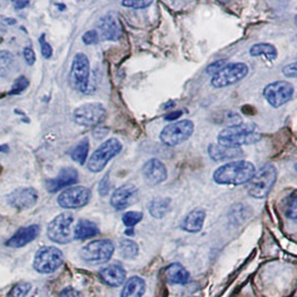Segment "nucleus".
<instances>
[{"label":"nucleus","mask_w":297,"mask_h":297,"mask_svg":"<svg viewBox=\"0 0 297 297\" xmlns=\"http://www.w3.org/2000/svg\"><path fill=\"white\" fill-rule=\"evenodd\" d=\"M255 171V166L251 162L234 161L218 167L214 171L213 178L218 185L238 186L247 184L253 178Z\"/></svg>","instance_id":"f257e3e1"},{"label":"nucleus","mask_w":297,"mask_h":297,"mask_svg":"<svg viewBox=\"0 0 297 297\" xmlns=\"http://www.w3.org/2000/svg\"><path fill=\"white\" fill-rule=\"evenodd\" d=\"M219 145L231 148L256 144L262 139V134L257 132L254 124H235L224 128L217 137Z\"/></svg>","instance_id":"f03ea898"},{"label":"nucleus","mask_w":297,"mask_h":297,"mask_svg":"<svg viewBox=\"0 0 297 297\" xmlns=\"http://www.w3.org/2000/svg\"><path fill=\"white\" fill-rule=\"evenodd\" d=\"M277 179V169L272 164H266L255 171L247 185L248 195L257 199L268 196Z\"/></svg>","instance_id":"7ed1b4c3"},{"label":"nucleus","mask_w":297,"mask_h":297,"mask_svg":"<svg viewBox=\"0 0 297 297\" xmlns=\"http://www.w3.org/2000/svg\"><path fill=\"white\" fill-rule=\"evenodd\" d=\"M123 145L118 139L110 138L102 143L95 150L87 163L88 169L92 173H99L105 168L111 159L122 152Z\"/></svg>","instance_id":"20e7f679"},{"label":"nucleus","mask_w":297,"mask_h":297,"mask_svg":"<svg viewBox=\"0 0 297 297\" xmlns=\"http://www.w3.org/2000/svg\"><path fill=\"white\" fill-rule=\"evenodd\" d=\"M194 132V123L189 119L179 120V122L171 123L163 129L159 135L162 143L169 147L180 145L186 141Z\"/></svg>","instance_id":"39448f33"},{"label":"nucleus","mask_w":297,"mask_h":297,"mask_svg":"<svg viewBox=\"0 0 297 297\" xmlns=\"http://www.w3.org/2000/svg\"><path fill=\"white\" fill-rule=\"evenodd\" d=\"M74 223V216L70 213H63L56 216L49 223L47 228V235L55 243L68 244L74 239L71 233V225Z\"/></svg>","instance_id":"423d86ee"},{"label":"nucleus","mask_w":297,"mask_h":297,"mask_svg":"<svg viewBox=\"0 0 297 297\" xmlns=\"http://www.w3.org/2000/svg\"><path fill=\"white\" fill-rule=\"evenodd\" d=\"M64 263V255L60 249L54 246H46L37 252L33 260V268L38 273L50 274L57 270Z\"/></svg>","instance_id":"0eeeda50"},{"label":"nucleus","mask_w":297,"mask_h":297,"mask_svg":"<svg viewBox=\"0 0 297 297\" xmlns=\"http://www.w3.org/2000/svg\"><path fill=\"white\" fill-rule=\"evenodd\" d=\"M90 78V64L87 56L77 54L72 60L70 70V84L79 93H88Z\"/></svg>","instance_id":"6e6552de"},{"label":"nucleus","mask_w":297,"mask_h":297,"mask_svg":"<svg viewBox=\"0 0 297 297\" xmlns=\"http://www.w3.org/2000/svg\"><path fill=\"white\" fill-rule=\"evenodd\" d=\"M248 74V66L244 63L227 64L222 70L212 77L210 84L215 88H223L238 83Z\"/></svg>","instance_id":"1a4fd4ad"},{"label":"nucleus","mask_w":297,"mask_h":297,"mask_svg":"<svg viewBox=\"0 0 297 297\" xmlns=\"http://www.w3.org/2000/svg\"><path fill=\"white\" fill-rule=\"evenodd\" d=\"M115 251L114 244L108 239L94 240L81 248L80 256L84 261L93 264L108 262Z\"/></svg>","instance_id":"9d476101"},{"label":"nucleus","mask_w":297,"mask_h":297,"mask_svg":"<svg viewBox=\"0 0 297 297\" xmlns=\"http://www.w3.org/2000/svg\"><path fill=\"white\" fill-rule=\"evenodd\" d=\"M263 95L270 106L278 108L291 100L294 95V86L288 81H274L266 86Z\"/></svg>","instance_id":"9b49d317"},{"label":"nucleus","mask_w":297,"mask_h":297,"mask_svg":"<svg viewBox=\"0 0 297 297\" xmlns=\"http://www.w3.org/2000/svg\"><path fill=\"white\" fill-rule=\"evenodd\" d=\"M92 198V191L85 186H72L60 194L57 201L60 207L67 209H76L84 207Z\"/></svg>","instance_id":"f8f14e48"},{"label":"nucleus","mask_w":297,"mask_h":297,"mask_svg":"<svg viewBox=\"0 0 297 297\" xmlns=\"http://www.w3.org/2000/svg\"><path fill=\"white\" fill-rule=\"evenodd\" d=\"M106 117V109L99 102H88L74 111L75 122L80 126L92 127L100 124Z\"/></svg>","instance_id":"ddd939ff"},{"label":"nucleus","mask_w":297,"mask_h":297,"mask_svg":"<svg viewBox=\"0 0 297 297\" xmlns=\"http://www.w3.org/2000/svg\"><path fill=\"white\" fill-rule=\"evenodd\" d=\"M98 36L102 40L116 41L122 36V26L118 17L114 12L105 15L102 18L99 19L97 24Z\"/></svg>","instance_id":"4468645a"},{"label":"nucleus","mask_w":297,"mask_h":297,"mask_svg":"<svg viewBox=\"0 0 297 297\" xmlns=\"http://www.w3.org/2000/svg\"><path fill=\"white\" fill-rule=\"evenodd\" d=\"M38 200V192L33 187L18 188L7 197L8 204L14 208L26 210L33 207Z\"/></svg>","instance_id":"2eb2a0df"},{"label":"nucleus","mask_w":297,"mask_h":297,"mask_svg":"<svg viewBox=\"0 0 297 297\" xmlns=\"http://www.w3.org/2000/svg\"><path fill=\"white\" fill-rule=\"evenodd\" d=\"M138 196V189L132 184H125L116 189L110 197V204L116 210H124L131 206Z\"/></svg>","instance_id":"dca6fc26"},{"label":"nucleus","mask_w":297,"mask_h":297,"mask_svg":"<svg viewBox=\"0 0 297 297\" xmlns=\"http://www.w3.org/2000/svg\"><path fill=\"white\" fill-rule=\"evenodd\" d=\"M141 171L145 180L150 185L162 184L167 179L166 166L157 158H152L146 162Z\"/></svg>","instance_id":"f3484780"},{"label":"nucleus","mask_w":297,"mask_h":297,"mask_svg":"<svg viewBox=\"0 0 297 297\" xmlns=\"http://www.w3.org/2000/svg\"><path fill=\"white\" fill-rule=\"evenodd\" d=\"M78 180V173L72 167H67L60 170L59 175L54 179H48L46 182L47 191L49 193H56L65 187L71 186Z\"/></svg>","instance_id":"a211bd4d"},{"label":"nucleus","mask_w":297,"mask_h":297,"mask_svg":"<svg viewBox=\"0 0 297 297\" xmlns=\"http://www.w3.org/2000/svg\"><path fill=\"white\" fill-rule=\"evenodd\" d=\"M40 234V227L38 225H30L28 227H23L12 236L6 243L7 246L12 248H20L35 240L38 235Z\"/></svg>","instance_id":"6ab92c4d"},{"label":"nucleus","mask_w":297,"mask_h":297,"mask_svg":"<svg viewBox=\"0 0 297 297\" xmlns=\"http://www.w3.org/2000/svg\"><path fill=\"white\" fill-rule=\"evenodd\" d=\"M210 158L215 162L234 161L243 156V150L240 148H231L219 144H210L208 147Z\"/></svg>","instance_id":"aec40b11"},{"label":"nucleus","mask_w":297,"mask_h":297,"mask_svg":"<svg viewBox=\"0 0 297 297\" xmlns=\"http://www.w3.org/2000/svg\"><path fill=\"white\" fill-rule=\"evenodd\" d=\"M99 275H100L101 281L111 287L120 286L126 278V272H125L123 266L118 264H113L102 268Z\"/></svg>","instance_id":"412c9836"},{"label":"nucleus","mask_w":297,"mask_h":297,"mask_svg":"<svg viewBox=\"0 0 297 297\" xmlns=\"http://www.w3.org/2000/svg\"><path fill=\"white\" fill-rule=\"evenodd\" d=\"M206 212L203 208H195L184 218L182 228L187 233H198L204 226Z\"/></svg>","instance_id":"4be33fe9"},{"label":"nucleus","mask_w":297,"mask_h":297,"mask_svg":"<svg viewBox=\"0 0 297 297\" xmlns=\"http://www.w3.org/2000/svg\"><path fill=\"white\" fill-rule=\"evenodd\" d=\"M164 274H165L166 281L169 284L184 285V284H186L189 281L188 270L182 264H179V263L170 264L168 267H166Z\"/></svg>","instance_id":"5701e85b"},{"label":"nucleus","mask_w":297,"mask_h":297,"mask_svg":"<svg viewBox=\"0 0 297 297\" xmlns=\"http://www.w3.org/2000/svg\"><path fill=\"white\" fill-rule=\"evenodd\" d=\"M99 234V230L96 224L90 222L88 219H81L75 227L74 231V238L79 240H85L88 238L95 237Z\"/></svg>","instance_id":"b1692460"},{"label":"nucleus","mask_w":297,"mask_h":297,"mask_svg":"<svg viewBox=\"0 0 297 297\" xmlns=\"http://www.w3.org/2000/svg\"><path fill=\"white\" fill-rule=\"evenodd\" d=\"M146 291V283L143 278L134 276L128 279L122 292V297H143Z\"/></svg>","instance_id":"393cba45"},{"label":"nucleus","mask_w":297,"mask_h":297,"mask_svg":"<svg viewBox=\"0 0 297 297\" xmlns=\"http://www.w3.org/2000/svg\"><path fill=\"white\" fill-rule=\"evenodd\" d=\"M170 198L168 197H156L150 201L148 205L149 214L154 218H163L165 215L168 213L170 208Z\"/></svg>","instance_id":"a878e982"},{"label":"nucleus","mask_w":297,"mask_h":297,"mask_svg":"<svg viewBox=\"0 0 297 297\" xmlns=\"http://www.w3.org/2000/svg\"><path fill=\"white\" fill-rule=\"evenodd\" d=\"M249 54L253 57H261V56H263V57H266L269 60L277 58V49L273 45L266 44V42L253 45L251 49H249Z\"/></svg>","instance_id":"bb28decb"},{"label":"nucleus","mask_w":297,"mask_h":297,"mask_svg":"<svg viewBox=\"0 0 297 297\" xmlns=\"http://www.w3.org/2000/svg\"><path fill=\"white\" fill-rule=\"evenodd\" d=\"M15 68V57L10 51L0 50V77L9 76Z\"/></svg>","instance_id":"cd10ccee"},{"label":"nucleus","mask_w":297,"mask_h":297,"mask_svg":"<svg viewBox=\"0 0 297 297\" xmlns=\"http://www.w3.org/2000/svg\"><path fill=\"white\" fill-rule=\"evenodd\" d=\"M88 153H89V140L87 138H85L84 140H81L74 149H72L71 158L74 159L76 163H78L79 165H84L85 162L87 161Z\"/></svg>","instance_id":"c85d7f7f"},{"label":"nucleus","mask_w":297,"mask_h":297,"mask_svg":"<svg viewBox=\"0 0 297 297\" xmlns=\"http://www.w3.org/2000/svg\"><path fill=\"white\" fill-rule=\"evenodd\" d=\"M119 251L124 258L132 260V258H135L137 254H138V245L134 240L122 239L119 242Z\"/></svg>","instance_id":"c756f323"},{"label":"nucleus","mask_w":297,"mask_h":297,"mask_svg":"<svg viewBox=\"0 0 297 297\" xmlns=\"http://www.w3.org/2000/svg\"><path fill=\"white\" fill-rule=\"evenodd\" d=\"M32 290V285L29 283H19L11 288L8 293V297H26Z\"/></svg>","instance_id":"7c9ffc66"},{"label":"nucleus","mask_w":297,"mask_h":297,"mask_svg":"<svg viewBox=\"0 0 297 297\" xmlns=\"http://www.w3.org/2000/svg\"><path fill=\"white\" fill-rule=\"evenodd\" d=\"M143 219V213L140 212H127L124 214L123 223L128 228H132Z\"/></svg>","instance_id":"2f4dec72"},{"label":"nucleus","mask_w":297,"mask_h":297,"mask_svg":"<svg viewBox=\"0 0 297 297\" xmlns=\"http://www.w3.org/2000/svg\"><path fill=\"white\" fill-rule=\"evenodd\" d=\"M28 86H29V80L26 78V77L21 76L15 81V84L12 85V88L10 90L9 95H19L23 92H25V90L28 88Z\"/></svg>","instance_id":"473e14b6"},{"label":"nucleus","mask_w":297,"mask_h":297,"mask_svg":"<svg viewBox=\"0 0 297 297\" xmlns=\"http://www.w3.org/2000/svg\"><path fill=\"white\" fill-rule=\"evenodd\" d=\"M39 44H40L42 57L46 59H49L51 57V55H53V48H51V46L48 44V41L46 40V37L44 33H42L39 38Z\"/></svg>","instance_id":"72a5a7b5"},{"label":"nucleus","mask_w":297,"mask_h":297,"mask_svg":"<svg viewBox=\"0 0 297 297\" xmlns=\"http://www.w3.org/2000/svg\"><path fill=\"white\" fill-rule=\"evenodd\" d=\"M83 41H84V44L87 46L96 45L99 41V36H98L97 30H88L87 33H85L83 36Z\"/></svg>","instance_id":"f704fd0d"},{"label":"nucleus","mask_w":297,"mask_h":297,"mask_svg":"<svg viewBox=\"0 0 297 297\" xmlns=\"http://www.w3.org/2000/svg\"><path fill=\"white\" fill-rule=\"evenodd\" d=\"M227 65V62L225 59H221V60H217V62H215V63H213V64H210L209 66L207 67V74H209V75H215V74H217V72L219 71V70H222L224 67H225Z\"/></svg>","instance_id":"c9c22d12"},{"label":"nucleus","mask_w":297,"mask_h":297,"mask_svg":"<svg viewBox=\"0 0 297 297\" xmlns=\"http://www.w3.org/2000/svg\"><path fill=\"white\" fill-rule=\"evenodd\" d=\"M152 3L153 1H140V0L136 1L135 0V1H123L122 5L128 8H132V9H145V8L149 7Z\"/></svg>","instance_id":"e433bc0d"},{"label":"nucleus","mask_w":297,"mask_h":297,"mask_svg":"<svg viewBox=\"0 0 297 297\" xmlns=\"http://www.w3.org/2000/svg\"><path fill=\"white\" fill-rule=\"evenodd\" d=\"M296 196L295 193L293 194L291 199L288 200V206H287V216L290 217L293 221L296 219Z\"/></svg>","instance_id":"4c0bfd02"},{"label":"nucleus","mask_w":297,"mask_h":297,"mask_svg":"<svg viewBox=\"0 0 297 297\" xmlns=\"http://www.w3.org/2000/svg\"><path fill=\"white\" fill-rule=\"evenodd\" d=\"M110 191V183H109V178H108V174H106L104 176V178L100 180V183H99V188L98 192L100 194L101 196H106L107 194L109 193Z\"/></svg>","instance_id":"58836bf2"},{"label":"nucleus","mask_w":297,"mask_h":297,"mask_svg":"<svg viewBox=\"0 0 297 297\" xmlns=\"http://www.w3.org/2000/svg\"><path fill=\"white\" fill-rule=\"evenodd\" d=\"M283 74L287 78H295L296 77V63H292L290 65H286L283 68Z\"/></svg>","instance_id":"ea45409f"},{"label":"nucleus","mask_w":297,"mask_h":297,"mask_svg":"<svg viewBox=\"0 0 297 297\" xmlns=\"http://www.w3.org/2000/svg\"><path fill=\"white\" fill-rule=\"evenodd\" d=\"M24 58L26 62H27L28 65H32L35 64L36 62V55H35V51H33L30 47H27V48L24 49Z\"/></svg>","instance_id":"a19ab883"},{"label":"nucleus","mask_w":297,"mask_h":297,"mask_svg":"<svg viewBox=\"0 0 297 297\" xmlns=\"http://www.w3.org/2000/svg\"><path fill=\"white\" fill-rule=\"evenodd\" d=\"M58 297H80L79 292H77L75 288L72 287H67L60 293Z\"/></svg>","instance_id":"79ce46f5"},{"label":"nucleus","mask_w":297,"mask_h":297,"mask_svg":"<svg viewBox=\"0 0 297 297\" xmlns=\"http://www.w3.org/2000/svg\"><path fill=\"white\" fill-rule=\"evenodd\" d=\"M182 114H183V111H180V110L174 111V113H170V114L167 115L165 117V119L166 120H175V119H177L179 116H182Z\"/></svg>","instance_id":"37998d69"},{"label":"nucleus","mask_w":297,"mask_h":297,"mask_svg":"<svg viewBox=\"0 0 297 297\" xmlns=\"http://www.w3.org/2000/svg\"><path fill=\"white\" fill-rule=\"evenodd\" d=\"M0 23H3V24L10 26V25H15L16 20L12 19V18H7V17L0 16Z\"/></svg>","instance_id":"c03bdc74"},{"label":"nucleus","mask_w":297,"mask_h":297,"mask_svg":"<svg viewBox=\"0 0 297 297\" xmlns=\"http://www.w3.org/2000/svg\"><path fill=\"white\" fill-rule=\"evenodd\" d=\"M28 5H29L28 1H15L14 2L15 8H16V9H18V10L24 9V8L27 7Z\"/></svg>","instance_id":"a18cd8bd"},{"label":"nucleus","mask_w":297,"mask_h":297,"mask_svg":"<svg viewBox=\"0 0 297 297\" xmlns=\"http://www.w3.org/2000/svg\"><path fill=\"white\" fill-rule=\"evenodd\" d=\"M0 152H1V153L9 152V146H8V145H0Z\"/></svg>","instance_id":"49530a36"},{"label":"nucleus","mask_w":297,"mask_h":297,"mask_svg":"<svg viewBox=\"0 0 297 297\" xmlns=\"http://www.w3.org/2000/svg\"><path fill=\"white\" fill-rule=\"evenodd\" d=\"M126 235H134V231H132V228H131V230H127L126 231Z\"/></svg>","instance_id":"de8ad7c7"}]
</instances>
